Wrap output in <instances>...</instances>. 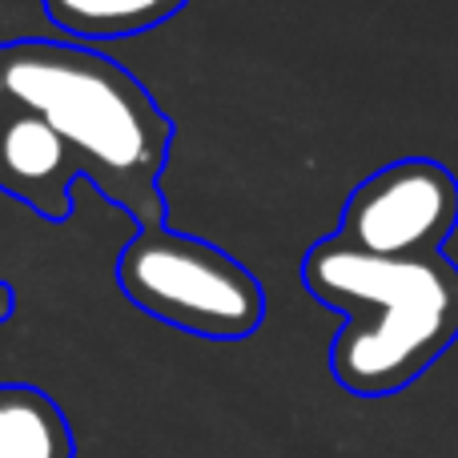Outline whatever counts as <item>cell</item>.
Wrapping results in <instances>:
<instances>
[{"label":"cell","instance_id":"4","mask_svg":"<svg viewBox=\"0 0 458 458\" xmlns=\"http://www.w3.org/2000/svg\"><path fill=\"white\" fill-rule=\"evenodd\" d=\"M458 225V182L435 161H394L354 190L338 242L374 258H427Z\"/></svg>","mask_w":458,"mask_h":458},{"label":"cell","instance_id":"7","mask_svg":"<svg viewBox=\"0 0 458 458\" xmlns=\"http://www.w3.org/2000/svg\"><path fill=\"white\" fill-rule=\"evenodd\" d=\"M190 0H45V13L64 37L117 40L157 29Z\"/></svg>","mask_w":458,"mask_h":458},{"label":"cell","instance_id":"2","mask_svg":"<svg viewBox=\"0 0 458 458\" xmlns=\"http://www.w3.org/2000/svg\"><path fill=\"white\" fill-rule=\"evenodd\" d=\"M0 77L21 109L64 137L109 198L125 201L153 229V217H161L153 182L169 149V121L125 69L81 45L29 40L4 53Z\"/></svg>","mask_w":458,"mask_h":458},{"label":"cell","instance_id":"1","mask_svg":"<svg viewBox=\"0 0 458 458\" xmlns=\"http://www.w3.org/2000/svg\"><path fill=\"white\" fill-rule=\"evenodd\" d=\"M301 277L314 298L346 310L330 370L350 394L411 386L458 338V269L443 253L374 258L326 237L306 253Z\"/></svg>","mask_w":458,"mask_h":458},{"label":"cell","instance_id":"6","mask_svg":"<svg viewBox=\"0 0 458 458\" xmlns=\"http://www.w3.org/2000/svg\"><path fill=\"white\" fill-rule=\"evenodd\" d=\"M0 458H77L69 419L45 390L0 382Z\"/></svg>","mask_w":458,"mask_h":458},{"label":"cell","instance_id":"5","mask_svg":"<svg viewBox=\"0 0 458 458\" xmlns=\"http://www.w3.org/2000/svg\"><path fill=\"white\" fill-rule=\"evenodd\" d=\"M81 157L64 145V137L45 117L24 109L21 117H8L0 125V190L32 201L40 214L64 217V190Z\"/></svg>","mask_w":458,"mask_h":458},{"label":"cell","instance_id":"3","mask_svg":"<svg viewBox=\"0 0 458 458\" xmlns=\"http://www.w3.org/2000/svg\"><path fill=\"white\" fill-rule=\"evenodd\" d=\"M117 285L149 318L214 342L245 338L266 314V293L242 261L201 237L161 225L121 250Z\"/></svg>","mask_w":458,"mask_h":458},{"label":"cell","instance_id":"8","mask_svg":"<svg viewBox=\"0 0 458 458\" xmlns=\"http://www.w3.org/2000/svg\"><path fill=\"white\" fill-rule=\"evenodd\" d=\"M0 97H4V77H0Z\"/></svg>","mask_w":458,"mask_h":458}]
</instances>
